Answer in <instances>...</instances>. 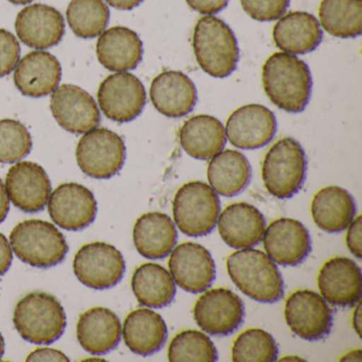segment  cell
<instances>
[{
	"mask_svg": "<svg viewBox=\"0 0 362 362\" xmlns=\"http://www.w3.org/2000/svg\"><path fill=\"white\" fill-rule=\"evenodd\" d=\"M169 272L175 284L190 293L209 289L216 279V266L209 250L194 243H184L170 253Z\"/></svg>",
	"mask_w": 362,
	"mask_h": 362,
	"instance_id": "cell-13",
	"label": "cell"
},
{
	"mask_svg": "<svg viewBox=\"0 0 362 362\" xmlns=\"http://www.w3.org/2000/svg\"><path fill=\"white\" fill-rule=\"evenodd\" d=\"M355 306L353 313V327L358 336L361 337V303L358 302Z\"/></svg>",
	"mask_w": 362,
	"mask_h": 362,
	"instance_id": "cell-46",
	"label": "cell"
},
{
	"mask_svg": "<svg viewBox=\"0 0 362 362\" xmlns=\"http://www.w3.org/2000/svg\"><path fill=\"white\" fill-rule=\"evenodd\" d=\"M4 353H5V341H4L3 334L0 332V359L3 357Z\"/></svg>",
	"mask_w": 362,
	"mask_h": 362,
	"instance_id": "cell-49",
	"label": "cell"
},
{
	"mask_svg": "<svg viewBox=\"0 0 362 362\" xmlns=\"http://www.w3.org/2000/svg\"><path fill=\"white\" fill-rule=\"evenodd\" d=\"M26 361H58L69 362V359L65 354L58 349L49 347H39L27 356Z\"/></svg>",
	"mask_w": 362,
	"mask_h": 362,
	"instance_id": "cell-42",
	"label": "cell"
},
{
	"mask_svg": "<svg viewBox=\"0 0 362 362\" xmlns=\"http://www.w3.org/2000/svg\"><path fill=\"white\" fill-rule=\"evenodd\" d=\"M317 281L322 298L334 306L351 307L360 302L361 269L351 258H330L320 269Z\"/></svg>",
	"mask_w": 362,
	"mask_h": 362,
	"instance_id": "cell-17",
	"label": "cell"
},
{
	"mask_svg": "<svg viewBox=\"0 0 362 362\" xmlns=\"http://www.w3.org/2000/svg\"><path fill=\"white\" fill-rule=\"evenodd\" d=\"M78 166L94 179L105 180L122 170L126 160V146L119 135L109 129H94L84 133L76 150Z\"/></svg>",
	"mask_w": 362,
	"mask_h": 362,
	"instance_id": "cell-8",
	"label": "cell"
},
{
	"mask_svg": "<svg viewBox=\"0 0 362 362\" xmlns=\"http://www.w3.org/2000/svg\"><path fill=\"white\" fill-rule=\"evenodd\" d=\"M77 338L80 345L88 353L105 355L119 344L122 324L111 309L94 307L80 315Z\"/></svg>",
	"mask_w": 362,
	"mask_h": 362,
	"instance_id": "cell-25",
	"label": "cell"
},
{
	"mask_svg": "<svg viewBox=\"0 0 362 362\" xmlns=\"http://www.w3.org/2000/svg\"><path fill=\"white\" fill-rule=\"evenodd\" d=\"M173 219L177 228L189 237L209 234L220 215L217 192L204 182L184 184L173 199Z\"/></svg>",
	"mask_w": 362,
	"mask_h": 362,
	"instance_id": "cell-7",
	"label": "cell"
},
{
	"mask_svg": "<svg viewBox=\"0 0 362 362\" xmlns=\"http://www.w3.org/2000/svg\"><path fill=\"white\" fill-rule=\"evenodd\" d=\"M20 56L21 47L16 37L9 31L0 29V78L14 71Z\"/></svg>",
	"mask_w": 362,
	"mask_h": 362,
	"instance_id": "cell-39",
	"label": "cell"
},
{
	"mask_svg": "<svg viewBox=\"0 0 362 362\" xmlns=\"http://www.w3.org/2000/svg\"><path fill=\"white\" fill-rule=\"evenodd\" d=\"M279 355L274 338L266 330L250 328L233 343L232 359L236 362H272Z\"/></svg>",
	"mask_w": 362,
	"mask_h": 362,
	"instance_id": "cell-35",
	"label": "cell"
},
{
	"mask_svg": "<svg viewBox=\"0 0 362 362\" xmlns=\"http://www.w3.org/2000/svg\"><path fill=\"white\" fill-rule=\"evenodd\" d=\"M321 26L339 39H353L362 33V0H322Z\"/></svg>",
	"mask_w": 362,
	"mask_h": 362,
	"instance_id": "cell-33",
	"label": "cell"
},
{
	"mask_svg": "<svg viewBox=\"0 0 362 362\" xmlns=\"http://www.w3.org/2000/svg\"><path fill=\"white\" fill-rule=\"evenodd\" d=\"M180 143L184 151L192 158L209 160L226 146V130L221 122L213 116H194L182 126Z\"/></svg>",
	"mask_w": 362,
	"mask_h": 362,
	"instance_id": "cell-30",
	"label": "cell"
},
{
	"mask_svg": "<svg viewBox=\"0 0 362 362\" xmlns=\"http://www.w3.org/2000/svg\"><path fill=\"white\" fill-rule=\"evenodd\" d=\"M10 211L9 197L5 184L0 179V223L5 221Z\"/></svg>",
	"mask_w": 362,
	"mask_h": 362,
	"instance_id": "cell-44",
	"label": "cell"
},
{
	"mask_svg": "<svg viewBox=\"0 0 362 362\" xmlns=\"http://www.w3.org/2000/svg\"><path fill=\"white\" fill-rule=\"evenodd\" d=\"M6 189L14 206L25 213L43 211L49 200L52 184L43 167L20 162L8 171Z\"/></svg>",
	"mask_w": 362,
	"mask_h": 362,
	"instance_id": "cell-19",
	"label": "cell"
},
{
	"mask_svg": "<svg viewBox=\"0 0 362 362\" xmlns=\"http://www.w3.org/2000/svg\"><path fill=\"white\" fill-rule=\"evenodd\" d=\"M124 271L126 262L119 250L101 241L82 245L74 258L78 281L92 289L114 287L122 281Z\"/></svg>",
	"mask_w": 362,
	"mask_h": 362,
	"instance_id": "cell-9",
	"label": "cell"
},
{
	"mask_svg": "<svg viewBox=\"0 0 362 362\" xmlns=\"http://www.w3.org/2000/svg\"><path fill=\"white\" fill-rule=\"evenodd\" d=\"M264 251L281 266H298L311 252V238L307 228L296 219L279 218L264 228Z\"/></svg>",
	"mask_w": 362,
	"mask_h": 362,
	"instance_id": "cell-18",
	"label": "cell"
},
{
	"mask_svg": "<svg viewBox=\"0 0 362 362\" xmlns=\"http://www.w3.org/2000/svg\"><path fill=\"white\" fill-rule=\"evenodd\" d=\"M286 323L296 336L306 341H319L332 327V310L326 300L313 290H296L288 296L284 309Z\"/></svg>",
	"mask_w": 362,
	"mask_h": 362,
	"instance_id": "cell-10",
	"label": "cell"
},
{
	"mask_svg": "<svg viewBox=\"0 0 362 362\" xmlns=\"http://www.w3.org/2000/svg\"><path fill=\"white\" fill-rule=\"evenodd\" d=\"M247 158L236 150H224L211 158L207 167V180L220 196L234 197L245 189L251 181Z\"/></svg>",
	"mask_w": 362,
	"mask_h": 362,
	"instance_id": "cell-31",
	"label": "cell"
},
{
	"mask_svg": "<svg viewBox=\"0 0 362 362\" xmlns=\"http://www.w3.org/2000/svg\"><path fill=\"white\" fill-rule=\"evenodd\" d=\"M14 71L16 88L25 96L40 98L52 94L61 81L62 69L56 57L43 50L29 52Z\"/></svg>",
	"mask_w": 362,
	"mask_h": 362,
	"instance_id": "cell-22",
	"label": "cell"
},
{
	"mask_svg": "<svg viewBox=\"0 0 362 362\" xmlns=\"http://www.w3.org/2000/svg\"><path fill=\"white\" fill-rule=\"evenodd\" d=\"M177 232L171 218L164 213L144 214L135 222L133 240L137 252L150 259H162L177 245Z\"/></svg>",
	"mask_w": 362,
	"mask_h": 362,
	"instance_id": "cell-27",
	"label": "cell"
},
{
	"mask_svg": "<svg viewBox=\"0 0 362 362\" xmlns=\"http://www.w3.org/2000/svg\"><path fill=\"white\" fill-rule=\"evenodd\" d=\"M361 216L354 218L351 223L347 226L346 245L349 252L353 254L358 259L362 257L361 247V228H362Z\"/></svg>",
	"mask_w": 362,
	"mask_h": 362,
	"instance_id": "cell-40",
	"label": "cell"
},
{
	"mask_svg": "<svg viewBox=\"0 0 362 362\" xmlns=\"http://www.w3.org/2000/svg\"><path fill=\"white\" fill-rule=\"evenodd\" d=\"M97 57L103 67L117 73L133 71L143 60V42L126 27L103 31L97 42Z\"/></svg>",
	"mask_w": 362,
	"mask_h": 362,
	"instance_id": "cell-24",
	"label": "cell"
},
{
	"mask_svg": "<svg viewBox=\"0 0 362 362\" xmlns=\"http://www.w3.org/2000/svg\"><path fill=\"white\" fill-rule=\"evenodd\" d=\"M194 317L203 332L214 336H228L245 320V305L232 290L215 288L197 300Z\"/></svg>",
	"mask_w": 362,
	"mask_h": 362,
	"instance_id": "cell-11",
	"label": "cell"
},
{
	"mask_svg": "<svg viewBox=\"0 0 362 362\" xmlns=\"http://www.w3.org/2000/svg\"><path fill=\"white\" fill-rule=\"evenodd\" d=\"M230 0H186L187 5L194 11L205 16L218 13L228 6Z\"/></svg>",
	"mask_w": 362,
	"mask_h": 362,
	"instance_id": "cell-41",
	"label": "cell"
},
{
	"mask_svg": "<svg viewBox=\"0 0 362 362\" xmlns=\"http://www.w3.org/2000/svg\"><path fill=\"white\" fill-rule=\"evenodd\" d=\"M306 154L300 143L291 137L277 141L262 162L264 187L277 199H289L298 194L306 179Z\"/></svg>",
	"mask_w": 362,
	"mask_h": 362,
	"instance_id": "cell-6",
	"label": "cell"
},
{
	"mask_svg": "<svg viewBox=\"0 0 362 362\" xmlns=\"http://www.w3.org/2000/svg\"><path fill=\"white\" fill-rule=\"evenodd\" d=\"M264 228V215L249 203H233L218 218L220 237L233 249L255 247L262 240Z\"/></svg>",
	"mask_w": 362,
	"mask_h": 362,
	"instance_id": "cell-21",
	"label": "cell"
},
{
	"mask_svg": "<svg viewBox=\"0 0 362 362\" xmlns=\"http://www.w3.org/2000/svg\"><path fill=\"white\" fill-rule=\"evenodd\" d=\"M52 115L67 132L82 134L100 124L96 101L79 86L63 84L57 88L50 100Z\"/></svg>",
	"mask_w": 362,
	"mask_h": 362,
	"instance_id": "cell-14",
	"label": "cell"
},
{
	"mask_svg": "<svg viewBox=\"0 0 362 362\" xmlns=\"http://www.w3.org/2000/svg\"><path fill=\"white\" fill-rule=\"evenodd\" d=\"M131 286L139 304L150 308L168 306L177 293L170 273L156 262L139 266L133 273Z\"/></svg>",
	"mask_w": 362,
	"mask_h": 362,
	"instance_id": "cell-32",
	"label": "cell"
},
{
	"mask_svg": "<svg viewBox=\"0 0 362 362\" xmlns=\"http://www.w3.org/2000/svg\"><path fill=\"white\" fill-rule=\"evenodd\" d=\"M279 361H304V359L298 357V356H286L285 358H281Z\"/></svg>",
	"mask_w": 362,
	"mask_h": 362,
	"instance_id": "cell-48",
	"label": "cell"
},
{
	"mask_svg": "<svg viewBox=\"0 0 362 362\" xmlns=\"http://www.w3.org/2000/svg\"><path fill=\"white\" fill-rule=\"evenodd\" d=\"M243 11L257 22L279 20L289 7L290 0H240Z\"/></svg>",
	"mask_w": 362,
	"mask_h": 362,
	"instance_id": "cell-38",
	"label": "cell"
},
{
	"mask_svg": "<svg viewBox=\"0 0 362 362\" xmlns=\"http://www.w3.org/2000/svg\"><path fill=\"white\" fill-rule=\"evenodd\" d=\"M122 332L129 349L144 357L160 351L168 337L164 319L148 308L136 309L129 313Z\"/></svg>",
	"mask_w": 362,
	"mask_h": 362,
	"instance_id": "cell-28",
	"label": "cell"
},
{
	"mask_svg": "<svg viewBox=\"0 0 362 362\" xmlns=\"http://www.w3.org/2000/svg\"><path fill=\"white\" fill-rule=\"evenodd\" d=\"M16 30L25 45L39 50L47 49L58 45L63 39L64 18L54 8L35 4L18 13Z\"/></svg>",
	"mask_w": 362,
	"mask_h": 362,
	"instance_id": "cell-20",
	"label": "cell"
},
{
	"mask_svg": "<svg viewBox=\"0 0 362 362\" xmlns=\"http://www.w3.org/2000/svg\"><path fill=\"white\" fill-rule=\"evenodd\" d=\"M310 209L313 221L320 230L339 233L347 228L355 218L356 203L344 188L328 186L313 196Z\"/></svg>",
	"mask_w": 362,
	"mask_h": 362,
	"instance_id": "cell-29",
	"label": "cell"
},
{
	"mask_svg": "<svg viewBox=\"0 0 362 362\" xmlns=\"http://www.w3.org/2000/svg\"><path fill=\"white\" fill-rule=\"evenodd\" d=\"M341 361H361L362 353L361 349H358L355 351H349L346 355L343 356L340 358Z\"/></svg>",
	"mask_w": 362,
	"mask_h": 362,
	"instance_id": "cell-47",
	"label": "cell"
},
{
	"mask_svg": "<svg viewBox=\"0 0 362 362\" xmlns=\"http://www.w3.org/2000/svg\"><path fill=\"white\" fill-rule=\"evenodd\" d=\"M192 47L199 66L211 77L222 79L236 69L238 43L232 29L220 18L206 16L198 21Z\"/></svg>",
	"mask_w": 362,
	"mask_h": 362,
	"instance_id": "cell-3",
	"label": "cell"
},
{
	"mask_svg": "<svg viewBox=\"0 0 362 362\" xmlns=\"http://www.w3.org/2000/svg\"><path fill=\"white\" fill-rule=\"evenodd\" d=\"M12 259V247L8 241L7 237L0 233V275L5 274L10 267H11Z\"/></svg>",
	"mask_w": 362,
	"mask_h": 362,
	"instance_id": "cell-43",
	"label": "cell"
},
{
	"mask_svg": "<svg viewBox=\"0 0 362 362\" xmlns=\"http://www.w3.org/2000/svg\"><path fill=\"white\" fill-rule=\"evenodd\" d=\"M97 96L103 114L120 124L139 117L147 99L141 80L129 73L109 76L99 86Z\"/></svg>",
	"mask_w": 362,
	"mask_h": 362,
	"instance_id": "cell-12",
	"label": "cell"
},
{
	"mask_svg": "<svg viewBox=\"0 0 362 362\" xmlns=\"http://www.w3.org/2000/svg\"><path fill=\"white\" fill-rule=\"evenodd\" d=\"M233 283L245 296L260 303H275L284 296V281L276 264L257 249H241L226 259Z\"/></svg>",
	"mask_w": 362,
	"mask_h": 362,
	"instance_id": "cell-2",
	"label": "cell"
},
{
	"mask_svg": "<svg viewBox=\"0 0 362 362\" xmlns=\"http://www.w3.org/2000/svg\"><path fill=\"white\" fill-rule=\"evenodd\" d=\"M322 37L319 22L307 12H289L273 28L275 45L287 54H309L321 44Z\"/></svg>",
	"mask_w": 362,
	"mask_h": 362,
	"instance_id": "cell-26",
	"label": "cell"
},
{
	"mask_svg": "<svg viewBox=\"0 0 362 362\" xmlns=\"http://www.w3.org/2000/svg\"><path fill=\"white\" fill-rule=\"evenodd\" d=\"M16 255L25 264L37 268H50L63 262L69 245L64 235L50 222L25 220L10 234Z\"/></svg>",
	"mask_w": 362,
	"mask_h": 362,
	"instance_id": "cell-5",
	"label": "cell"
},
{
	"mask_svg": "<svg viewBox=\"0 0 362 362\" xmlns=\"http://www.w3.org/2000/svg\"><path fill=\"white\" fill-rule=\"evenodd\" d=\"M9 1L13 5H27V4L33 3V0H9Z\"/></svg>",
	"mask_w": 362,
	"mask_h": 362,
	"instance_id": "cell-50",
	"label": "cell"
},
{
	"mask_svg": "<svg viewBox=\"0 0 362 362\" xmlns=\"http://www.w3.org/2000/svg\"><path fill=\"white\" fill-rule=\"evenodd\" d=\"M73 33L81 39H94L107 28L110 10L103 0H71L66 11Z\"/></svg>",
	"mask_w": 362,
	"mask_h": 362,
	"instance_id": "cell-34",
	"label": "cell"
},
{
	"mask_svg": "<svg viewBox=\"0 0 362 362\" xmlns=\"http://www.w3.org/2000/svg\"><path fill=\"white\" fill-rule=\"evenodd\" d=\"M262 86L279 109L300 113L310 100L313 78L304 61L287 52H274L262 66Z\"/></svg>",
	"mask_w": 362,
	"mask_h": 362,
	"instance_id": "cell-1",
	"label": "cell"
},
{
	"mask_svg": "<svg viewBox=\"0 0 362 362\" xmlns=\"http://www.w3.org/2000/svg\"><path fill=\"white\" fill-rule=\"evenodd\" d=\"M276 129V118L268 107L247 105L230 114L224 130L233 146L239 149L254 150L268 145Z\"/></svg>",
	"mask_w": 362,
	"mask_h": 362,
	"instance_id": "cell-16",
	"label": "cell"
},
{
	"mask_svg": "<svg viewBox=\"0 0 362 362\" xmlns=\"http://www.w3.org/2000/svg\"><path fill=\"white\" fill-rule=\"evenodd\" d=\"M171 362H215L217 349L209 336L198 330H183L171 340L168 347Z\"/></svg>",
	"mask_w": 362,
	"mask_h": 362,
	"instance_id": "cell-36",
	"label": "cell"
},
{
	"mask_svg": "<svg viewBox=\"0 0 362 362\" xmlns=\"http://www.w3.org/2000/svg\"><path fill=\"white\" fill-rule=\"evenodd\" d=\"M33 149L30 133L22 122L0 120V163L13 164L26 158Z\"/></svg>",
	"mask_w": 362,
	"mask_h": 362,
	"instance_id": "cell-37",
	"label": "cell"
},
{
	"mask_svg": "<svg viewBox=\"0 0 362 362\" xmlns=\"http://www.w3.org/2000/svg\"><path fill=\"white\" fill-rule=\"evenodd\" d=\"M13 323L24 340L50 344L66 327V313L61 303L46 292H31L16 304Z\"/></svg>",
	"mask_w": 362,
	"mask_h": 362,
	"instance_id": "cell-4",
	"label": "cell"
},
{
	"mask_svg": "<svg viewBox=\"0 0 362 362\" xmlns=\"http://www.w3.org/2000/svg\"><path fill=\"white\" fill-rule=\"evenodd\" d=\"M150 99L163 115L180 118L194 110L198 93L194 82L185 74L168 71L154 78L150 88Z\"/></svg>",
	"mask_w": 362,
	"mask_h": 362,
	"instance_id": "cell-23",
	"label": "cell"
},
{
	"mask_svg": "<svg viewBox=\"0 0 362 362\" xmlns=\"http://www.w3.org/2000/svg\"><path fill=\"white\" fill-rule=\"evenodd\" d=\"M48 213L52 221L63 230H84L96 218V199L83 185L62 184L50 194Z\"/></svg>",
	"mask_w": 362,
	"mask_h": 362,
	"instance_id": "cell-15",
	"label": "cell"
},
{
	"mask_svg": "<svg viewBox=\"0 0 362 362\" xmlns=\"http://www.w3.org/2000/svg\"><path fill=\"white\" fill-rule=\"evenodd\" d=\"M110 6L115 9L122 10V11H129L139 7L144 0H105Z\"/></svg>",
	"mask_w": 362,
	"mask_h": 362,
	"instance_id": "cell-45",
	"label": "cell"
}]
</instances>
